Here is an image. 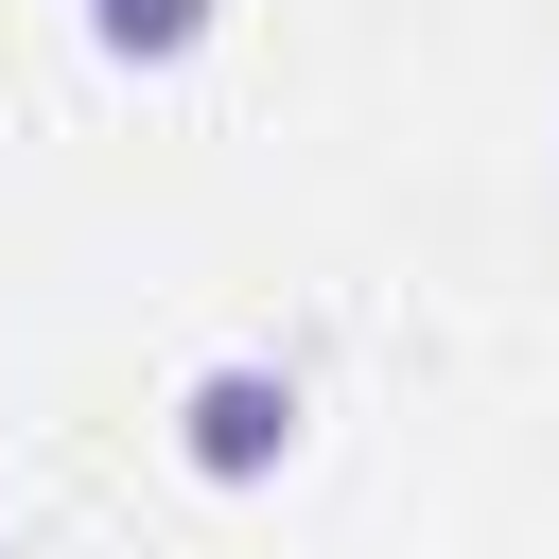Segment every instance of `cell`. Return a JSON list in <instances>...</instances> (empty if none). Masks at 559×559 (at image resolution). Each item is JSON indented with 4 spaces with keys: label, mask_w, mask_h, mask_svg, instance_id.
<instances>
[{
    "label": "cell",
    "mask_w": 559,
    "mask_h": 559,
    "mask_svg": "<svg viewBox=\"0 0 559 559\" xmlns=\"http://www.w3.org/2000/svg\"><path fill=\"white\" fill-rule=\"evenodd\" d=\"M0 559H17V542H0Z\"/></svg>",
    "instance_id": "3"
},
{
    "label": "cell",
    "mask_w": 559,
    "mask_h": 559,
    "mask_svg": "<svg viewBox=\"0 0 559 559\" xmlns=\"http://www.w3.org/2000/svg\"><path fill=\"white\" fill-rule=\"evenodd\" d=\"M87 35H105V52H140V70H175V52L210 35V0H87Z\"/></svg>",
    "instance_id": "2"
},
{
    "label": "cell",
    "mask_w": 559,
    "mask_h": 559,
    "mask_svg": "<svg viewBox=\"0 0 559 559\" xmlns=\"http://www.w3.org/2000/svg\"><path fill=\"white\" fill-rule=\"evenodd\" d=\"M175 454H192L210 489H262V472L297 454V384H280V367H192V402H175Z\"/></svg>",
    "instance_id": "1"
}]
</instances>
